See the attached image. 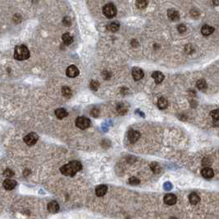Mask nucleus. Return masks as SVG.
<instances>
[{
    "instance_id": "1",
    "label": "nucleus",
    "mask_w": 219,
    "mask_h": 219,
    "mask_svg": "<svg viewBox=\"0 0 219 219\" xmlns=\"http://www.w3.org/2000/svg\"><path fill=\"white\" fill-rule=\"evenodd\" d=\"M29 49L25 45H18L15 47L14 58L17 60H25L29 59Z\"/></svg>"
},
{
    "instance_id": "2",
    "label": "nucleus",
    "mask_w": 219,
    "mask_h": 219,
    "mask_svg": "<svg viewBox=\"0 0 219 219\" xmlns=\"http://www.w3.org/2000/svg\"><path fill=\"white\" fill-rule=\"evenodd\" d=\"M103 13L108 18H113L117 14V8L113 4H105L103 8Z\"/></svg>"
},
{
    "instance_id": "3",
    "label": "nucleus",
    "mask_w": 219,
    "mask_h": 219,
    "mask_svg": "<svg viewBox=\"0 0 219 219\" xmlns=\"http://www.w3.org/2000/svg\"><path fill=\"white\" fill-rule=\"evenodd\" d=\"M76 125L80 130H85L90 126V120L85 117H78L76 119Z\"/></svg>"
},
{
    "instance_id": "4",
    "label": "nucleus",
    "mask_w": 219,
    "mask_h": 219,
    "mask_svg": "<svg viewBox=\"0 0 219 219\" xmlns=\"http://www.w3.org/2000/svg\"><path fill=\"white\" fill-rule=\"evenodd\" d=\"M39 139V136L38 134L35 133H30L26 136L24 138V142L26 143V144L29 145V146H32V145L35 144L36 142Z\"/></svg>"
},
{
    "instance_id": "5",
    "label": "nucleus",
    "mask_w": 219,
    "mask_h": 219,
    "mask_svg": "<svg viewBox=\"0 0 219 219\" xmlns=\"http://www.w3.org/2000/svg\"><path fill=\"white\" fill-rule=\"evenodd\" d=\"M60 171L62 175H66V176H74L76 172L73 171L72 168L71 167V166L68 164H66L64 166H62L61 168H60Z\"/></svg>"
},
{
    "instance_id": "6",
    "label": "nucleus",
    "mask_w": 219,
    "mask_h": 219,
    "mask_svg": "<svg viewBox=\"0 0 219 219\" xmlns=\"http://www.w3.org/2000/svg\"><path fill=\"white\" fill-rule=\"evenodd\" d=\"M66 73L69 78H76L79 75V69L75 65H71L66 68Z\"/></svg>"
},
{
    "instance_id": "7",
    "label": "nucleus",
    "mask_w": 219,
    "mask_h": 219,
    "mask_svg": "<svg viewBox=\"0 0 219 219\" xmlns=\"http://www.w3.org/2000/svg\"><path fill=\"white\" fill-rule=\"evenodd\" d=\"M132 77L135 81H139L144 77V72L139 68H134L132 69Z\"/></svg>"
},
{
    "instance_id": "8",
    "label": "nucleus",
    "mask_w": 219,
    "mask_h": 219,
    "mask_svg": "<svg viewBox=\"0 0 219 219\" xmlns=\"http://www.w3.org/2000/svg\"><path fill=\"white\" fill-rule=\"evenodd\" d=\"M140 137V134L136 130H131L128 133V139L132 143H134L137 141Z\"/></svg>"
},
{
    "instance_id": "9",
    "label": "nucleus",
    "mask_w": 219,
    "mask_h": 219,
    "mask_svg": "<svg viewBox=\"0 0 219 219\" xmlns=\"http://www.w3.org/2000/svg\"><path fill=\"white\" fill-rule=\"evenodd\" d=\"M3 186H4V189L7 190H12L17 186V181L12 179H7L4 181Z\"/></svg>"
},
{
    "instance_id": "10",
    "label": "nucleus",
    "mask_w": 219,
    "mask_h": 219,
    "mask_svg": "<svg viewBox=\"0 0 219 219\" xmlns=\"http://www.w3.org/2000/svg\"><path fill=\"white\" fill-rule=\"evenodd\" d=\"M201 175H202V176L204 178L211 179L214 175V173H213V171H212V168H210V167H205L201 171Z\"/></svg>"
},
{
    "instance_id": "11",
    "label": "nucleus",
    "mask_w": 219,
    "mask_h": 219,
    "mask_svg": "<svg viewBox=\"0 0 219 219\" xmlns=\"http://www.w3.org/2000/svg\"><path fill=\"white\" fill-rule=\"evenodd\" d=\"M168 18L170 19L171 21H173V22H176L180 19L179 12L176 10H175V9H169L168 11Z\"/></svg>"
},
{
    "instance_id": "12",
    "label": "nucleus",
    "mask_w": 219,
    "mask_h": 219,
    "mask_svg": "<svg viewBox=\"0 0 219 219\" xmlns=\"http://www.w3.org/2000/svg\"><path fill=\"white\" fill-rule=\"evenodd\" d=\"M152 78H153L155 83L159 84V83H161V82L164 80V75L161 72H159V71H155V72H153V73H152Z\"/></svg>"
},
{
    "instance_id": "13",
    "label": "nucleus",
    "mask_w": 219,
    "mask_h": 219,
    "mask_svg": "<svg viewBox=\"0 0 219 219\" xmlns=\"http://www.w3.org/2000/svg\"><path fill=\"white\" fill-rule=\"evenodd\" d=\"M176 202V197L172 194H168L164 196V203L167 205H173Z\"/></svg>"
},
{
    "instance_id": "14",
    "label": "nucleus",
    "mask_w": 219,
    "mask_h": 219,
    "mask_svg": "<svg viewBox=\"0 0 219 219\" xmlns=\"http://www.w3.org/2000/svg\"><path fill=\"white\" fill-rule=\"evenodd\" d=\"M48 210L52 213H56L59 210V204L57 201H51L48 204Z\"/></svg>"
},
{
    "instance_id": "15",
    "label": "nucleus",
    "mask_w": 219,
    "mask_h": 219,
    "mask_svg": "<svg viewBox=\"0 0 219 219\" xmlns=\"http://www.w3.org/2000/svg\"><path fill=\"white\" fill-rule=\"evenodd\" d=\"M107 191H108V187H107L106 186H104V185L99 186L96 189H95L96 195L99 197L103 196V195L107 193Z\"/></svg>"
},
{
    "instance_id": "16",
    "label": "nucleus",
    "mask_w": 219,
    "mask_h": 219,
    "mask_svg": "<svg viewBox=\"0 0 219 219\" xmlns=\"http://www.w3.org/2000/svg\"><path fill=\"white\" fill-rule=\"evenodd\" d=\"M67 112L65 109L63 108H59V109H57L55 111V115L57 116V118L59 119H62L63 118H65L67 116Z\"/></svg>"
},
{
    "instance_id": "17",
    "label": "nucleus",
    "mask_w": 219,
    "mask_h": 219,
    "mask_svg": "<svg viewBox=\"0 0 219 219\" xmlns=\"http://www.w3.org/2000/svg\"><path fill=\"white\" fill-rule=\"evenodd\" d=\"M214 31V28L212 27V26H208V25H204V26H202V28H201V32L202 34L204 35V36H209V35H211Z\"/></svg>"
},
{
    "instance_id": "18",
    "label": "nucleus",
    "mask_w": 219,
    "mask_h": 219,
    "mask_svg": "<svg viewBox=\"0 0 219 219\" xmlns=\"http://www.w3.org/2000/svg\"><path fill=\"white\" fill-rule=\"evenodd\" d=\"M69 165L76 173H77V171H80L82 169V165L78 161H72V162H69Z\"/></svg>"
},
{
    "instance_id": "19",
    "label": "nucleus",
    "mask_w": 219,
    "mask_h": 219,
    "mask_svg": "<svg viewBox=\"0 0 219 219\" xmlns=\"http://www.w3.org/2000/svg\"><path fill=\"white\" fill-rule=\"evenodd\" d=\"M189 200H190V203L193 205H195L199 203L200 201V198L198 195L196 193H191L189 196Z\"/></svg>"
},
{
    "instance_id": "20",
    "label": "nucleus",
    "mask_w": 219,
    "mask_h": 219,
    "mask_svg": "<svg viewBox=\"0 0 219 219\" xmlns=\"http://www.w3.org/2000/svg\"><path fill=\"white\" fill-rule=\"evenodd\" d=\"M158 106L161 110H164L168 106V100L164 98V97H161L158 100Z\"/></svg>"
},
{
    "instance_id": "21",
    "label": "nucleus",
    "mask_w": 219,
    "mask_h": 219,
    "mask_svg": "<svg viewBox=\"0 0 219 219\" xmlns=\"http://www.w3.org/2000/svg\"><path fill=\"white\" fill-rule=\"evenodd\" d=\"M62 41H63V43L66 45H71V44L73 42V37L69 33L63 34L62 36Z\"/></svg>"
},
{
    "instance_id": "22",
    "label": "nucleus",
    "mask_w": 219,
    "mask_h": 219,
    "mask_svg": "<svg viewBox=\"0 0 219 219\" xmlns=\"http://www.w3.org/2000/svg\"><path fill=\"white\" fill-rule=\"evenodd\" d=\"M119 27H120V25L117 22H113L108 24V29L112 31V32H116L117 31L119 30Z\"/></svg>"
},
{
    "instance_id": "23",
    "label": "nucleus",
    "mask_w": 219,
    "mask_h": 219,
    "mask_svg": "<svg viewBox=\"0 0 219 219\" xmlns=\"http://www.w3.org/2000/svg\"><path fill=\"white\" fill-rule=\"evenodd\" d=\"M196 86H197L198 89L201 90V91H205L207 88V82L205 79H199L196 82Z\"/></svg>"
},
{
    "instance_id": "24",
    "label": "nucleus",
    "mask_w": 219,
    "mask_h": 219,
    "mask_svg": "<svg viewBox=\"0 0 219 219\" xmlns=\"http://www.w3.org/2000/svg\"><path fill=\"white\" fill-rule=\"evenodd\" d=\"M150 168H151V170L153 171V173H155V174H158V173H160L161 171V167L160 165L157 162H153V163H151L150 165Z\"/></svg>"
},
{
    "instance_id": "25",
    "label": "nucleus",
    "mask_w": 219,
    "mask_h": 219,
    "mask_svg": "<svg viewBox=\"0 0 219 219\" xmlns=\"http://www.w3.org/2000/svg\"><path fill=\"white\" fill-rule=\"evenodd\" d=\"M135 5L139 9H144L147 7L148 2H147V0H136Z\"/></svg>"
},
{
    "instance_id": "26",
    "label": "nucleus",
    "mask_w": 219,
    "mask_h": 219,
    "mask_svg": "<svg viewBox=\"0 0 219 219\" xmlns=\"http://www.w3.org/2000/svg\"><path fill=\"white\" fill-rule=\"evenodd\" d=\"M62 94L66 98H70L72 95V90L70 89L68 87H62Z\"/></svg>"
},
{
    "instance_id": "27",
    "label": "nucleus",
    "mask_w": 219,
    "mask_h": 219,
    "mask_svg": "<svg viewBox=\"0 0 219 219\" xmlns=\"http://www.w3.org/2000/svg\"><path fill=\"white\" fill-rule=\"evenodd\" d=\"M99 87V83L97 81H92L90 82V89L92 91H97Z\"/></svg>"
},
{
    "instance_id": "28",
    "label": "nucleus",
    "mask_w": 219,
    "mask_h": 219,
    "mask_svg": "<svg viewBox=\"0 0 219 219\" xmlns=\"http://www.w3.org/2000/svg\"><path fill=\"white\" fill-rule=\"evenodd\" d=\"M202 164H203V166L204 167H209L211 164H212V160L210 159L209 157H205L203 161H202Z\"/></svg>"
},
{
    "instance_id": "29",
    "label": "nucleus",
    "mask_w": 219,
    "mask_h": 219,
    "mask_svg": "<svg viewBox=\"0 0 219 219\" xmlns=\"http://www.w3.org/2000/svg\"><path fill=\"white\" fill-rule=\"evenodd\" d=\"M129 184L132 186H137L139 184V180L136 177H131L129 179Z\"/></svg>"
},
{
    "instance_id": "30",
    "label": "nucleus",
    "mask_w": 219,
    "mask_h": 219,
    "mask_svg": "<svg viewBox=\"0 0 219 219\" xmlns=\"http://www.w3.org/2000/svg\"><path fill=\"white\" fill-rule=\"evenodd\" d=\"M4 175L5 177H7V178H10V177H12L14 175V172L10 170V169H7L5 170L4 172Z\"/></svg>"
},
{
    "instance_id": "31",
    "label": "nucleus",
    "mask_w": 219,
    "mask_h": 219,
    "mask_svg": "<svg viewBox=\"0 0 219 219\" xmlns=\"http://www.w3.org/2000/svg\"><path fill=\"white\" fill-rule=\"evenodd\" d=\"M117 111L119 112L120 114H124V113H126V112L127 111V109H126V107L124 105L121 104L119 105L118 107H117Z\"/></svg>"
},
{
    "instance_id": "32",
    "label": "nucleus",
    "mask_w": 219,
    "mask_h": 219,
    "mask_svg": "<svg viewBox=\"0 0 219 219\" xmlns=\"http://www.w3.org/2000/svg\"><path fill=\"white\" fill-rule=\"evenodd\" d=\"M211 116L212 117V119H214L215 121H218L219 119V112L218 110H214L211 112Z\"/></svg>"
},
{
    "instance_id": "33",
    "label": "nucleus",
    "mask_w": 219,
    "mask_h": 219,
    "mask_svg": "<svg viewBox=\"0 0 219 219\" xmlns=\"http://www.w3.org/2000/svg\"><path fill=\"white\" fill-rule=\"evenodd\" d=\"M177 30H178V31L181 32V33H183V32H185L186 31V27L184 24H181V25H179V26H177Z\"/></svg>"
},
{
    "instance_id": "34",
    "label": "nucleus",
    "mask_w": 219,
    "mask_h": 219,
    "mask_svg": "<svg viewBox=\"0 0 219 219\" xmlns=\"http://www.w3.org/2000/svg\"><path fill=\"white\" fill-rule=\"evenodd\" d=\"M91 115L92 116H94V117H98L99 115V111L98 109H96V108L93 109L91 111Z\"/></svg>"
},
{
    "instance_id": "35",
    "label": "nucleus",
    "mask_w": 219,
    "mask_h": 219,
    "mask_svg": "<svg viewBox=\"0 0 219 219\" xmlns=\"http://www.w3.org/2000/svg\"><path fill=\"white\" fill-rule=\"evenodd\" d=\"M71 19L69 17H65V18L63 19V24L65 25L66 26H69L71 25Z\"/></svg>"
},
{
    "instance_id": "36",
    "label": "nucleus",
    "mask_w": 219,
    "mask_h": 219,
    "mask_svg": "<svg viewBox=\"0 0 219 219\" xmlns=\"http://www.w3.org/2000/svg\"><path fill=\"white\" fill-rule=\"evenodd\" d=\"M170 219H177V218H171Z\"/></svg>"
}]
</instances>
